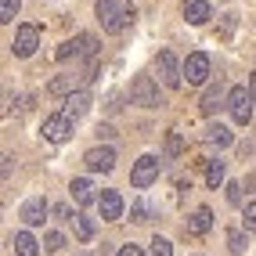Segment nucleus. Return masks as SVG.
<instances>
[{
    "label": "nucleus",
    "instance_id": "obj_1",
    "mask_svg": "<svg viewBox=\"0 0 256 256\" xmlns=\"http://www.w3.org/2000/svg\"><path fill=\"white\" fill-rule=\"evenodd\" d=\"M98 22L105 32H123L134 22V4L130 0H98Z\"/></svg>",
    "mask_w": 256,
    "mask_h": 256
},
{
    "label": "nucleus",
    "instance_id": "obj_2",
    "mask_svg": "<svg viewBox=\"0 0 256 256\" xmlns=\"http://www.w3.org/2000/svg\"><path fill=\"white\" fill-rule=\"evenodd\" d=\"M156 72H159V80L166 83L170 90H177L180 83H184V65L177 62L174 50H159V58H156Z\"/></svg>",
    "mask_w": 256,
    "mask_h": 256
},
{
    "label": "nucleus",
    "instance_id": "obj_3",
    "mask_svg": "<svg viewBox=\"0 0 256 256\" xmlns=\"http://www.w3.org/2000/svg\"><path fill=\"white\" fill-rule=\"evenodd\" d=\"M94 58L98 54V36L94 32H83V36H76V40H65L58 50H54V58L58 62H65V58Z\"/></svg>",
    "mask_w": 256,
    "mask_h": 256
},
{
    "label": "nucleus",
    "instance_id": "obj_4",
    "mask_svg": "<svg viewBox=\"0 0 256 256\" xmlns=\"http://www.w3.org/2000/svg\"><path fill=\"white\" fill-rule=\"evenodd\" d=\"M228 108H231V119H234V123L246 126L249 119H252V90L231 87V90H228Z\"/></svg>",
    "mask_w": 256,
    "mask_h": 256
},
{
    "label": "nucleus",
    "instance_id": "obj_5",
    "mask_svg": "<svg viewBox=\"0 0 256 256\" xmlns=\"http://www.w3.org/2000/svg\"><path fill=\"white\" fill-rule=\"evenodd\" d=\"M130 101L134 105H144V108H159L162 98H159V87L152 83V76H138L130 87Z\"/></svg>",
    "mask_w": 256,
    "mask_h": 256
},
{
    "label": "nucleus",
    "instance_id": "obj_6",
    "mask_svg": "<svg viewBox=\"0 0 256 256\" xmlns=\"http://www.w3.org/2000/svg\"><path fill=\"white\" fill-rule=\"evenodd\" d=\"M40 134H44V138L50 141V144H62V141H69L72 138V119L69 116H47L44 119V126H40Z\"/></svg>",
    "mask_w": 256,
    "mask_h": 256
},
{
    "label": "nucleus",
    "instance_id": "obj_7",
    "mask_svg": "<svg viewBox=\"0 0 256 256\" xmlns=\"http://www.w3.org/2000/svg\"><path fill=\"white\" fill-rule=\"evenodd\" d=\"M184 80H188V87L206 83V80H210V54H202V50L188 54V62H184Z\"/></svg>",
    "mask_w": 256,
    "mask_h": 256
},
{
    "label": "nucleus",
    "instance_id": "obj_8",
    "mask_svg": "<svg viewBox=\"0 0 256 256\" xmlns=\"http://www.w3.org/2000/svg\"><path fill=\"white\" fill-rule=\"evenodd\" d=\"M36 47H40V26H18V32H14V44H11L14 58H29Z\"/></svg>",
    "mask_w": 256,
    "mask_h": 256
},
{
    "label": "nucleus",
    "instance_id": "obj_9",
    "mask_svg": "<svg viewBox=\"0 0 256 256\" xmlns=\"http://www.w3.org/2000/svg\"><path fill=\"white\" fill-rule=\"evenodd\" d=\"M156 177H159V159L156 156H141L134 162V170H130V184L134 188H148Z\"/></svg>",
    "mask_w": 256,
    "mask_h": 256
},
{
    "label": "nucleus",
    "instance_id": "obj_10",
    "mask_svg": "<svg viewBox=\"0 0 256 256\" xmlns=\"http://www.w3.org/2000/svg\"><path fill=\"white\" fill-rule=\"evenodd\" d=\"M47 213H50L47 198H44V195H32V198H26V202H22V213H18V216L26 220L29 228H40L44 220H47Z\"/></svg>",
    "mask_w": 256,
    "mask_h": 256
},
{
    "label": "nucleus",
    "instance_id": "obj_11",
    "mask_svg": "<svg viewBox=\"0 0 256 256\" xmlns=\"http://www.w3.org/2000/svg\"><path fill=\"white\" fill-rule=\"evenodd\" d=\"M83 162H87V170H94V174H112L116 152L112 148H90L87 156H83Z\"/></svg>",
    "mask_w": 256,
    "mask_h": 256
},
{
    "label": "nucleus",
    "instance_id": "obj_12",
    "mask_svg": "<svg viewBox=\"0 0 256 256\" xmlns=\"http://www.w3.org/2000/svg\"><path fill=\"white\" fill-rule=\"evenodd\" d=\"M87 112H90V90H83V87H80V90H72L69 98H65V108H62V116H69L72 123H76L80 116H87Z\"/></svg>",
    "mask_w": 256,
    "mask_h": 256
},
{
    "label": "nucleus",
    "instance_id": "obj_13",
    "mask_svg": "<svg viewBox=\"0 0 256 256\" xmlns=\"http://www.w3.org/2000/svg\"><path fill=\"white\" fill-rule=\"evenodd\" d=\"M98 210H101V220H119L123 216V195L119 192H101L98 195Z\"/></svg>",
    "mask_w": 256,
    "mask_h": 256
},
{
    "label": "nucleus",
    "instance_id": "obj_14",
    "mask_svg": "<svg viewBox=\"0 0 256 256\" xmlns=\"http://www.w3.org/2000/svg\"><path fill=\"white\" fill-rule=\"evenodd\" d=\"M220 105H224V83L216 80L213 87H210L206 94H202V105H198V108H202V116H213Z\"/></svg>",
    "mask_w": 256,
    "mask_h": 256
},
{
    "label": "nucleus",
    "instance_id": "obj_15",
    "mask_svg": "<svg viewBox=\"0 0 256 256\" xmlns=\"http://www.w3.org/2000/svg\"><path fill=\"white\" fill-rule=\"evenodd\" d=\"M210 4H206V0H188V4H184V18L188 22H192V26H202V22H210Z\"/></svg>",
    "mask_w": 256,
    "mask_h": 256
},
{
    "label": "nucleus",
    "instance_id": "obj_16",
    "mask_svg": "<svg viewBox=\"0 0 256 256\" xmlns=\"http://www.w3.org/2000/svg\"><path fill=\"white\" fill-rule=\"evenodd\" d=\"M210 228H213V213L206 206H198L192 216H188V231H192V234H206Z\"/></svg>",
    "mask_w": 256,
    "mask_h": 256
},
{
    "label": "nucleus",
    "instance_id": "obj_17",
    "mask_svg": "<svg viewBox=\"0 0 256 256\" xmlns=\"http://www.w3.org/2000/svg\"><path fill=\"white\" fill-rule=\"evenodd\" d=\"M69 192H72V198L80 202V206H90V202H94V184H90L87 177H76V180L69 184Z\"/></svg>",
    "mask_w": 256,
    "mask_h": 256
},
{
    "label": "nucleus",
    "instance_id": "obj_18",
    "mask_svg": "<svg viewBox=\"0 0 256 256\" xmlns=\"http://www.w3.org/2000/svg\"><path fill=\"white\" fill-rule=\"evenodd\" d=\"M202 138H206V144H216V148H224V144L234 141V138H231V130H228V126H220V123L206 126V134H202Z\"/></svg>",
    "mask_w": 256,
    "mask_h": 256
},
{
    "label": "nucleus",
    "instance_id": "obj_19",
    "mask_svg": "<svg viewBox=\"0 0 256 256\" xmlns=\"http://www.w3.org/2000/svg\"><path fill=\"white\" fill-rule=\"evenodd\" d=\"M72 231H76L80 242H90V238H94V220H90L87 213H76V216H72Z\"/></svg>",
    "mask_w": 256,
    "mask_h": 256
},
{
    "label": "nucleus",
    "instance_id": "obj_20",
    "mask_svg": "<svg viewBox=\"0 0 256 256\" xmlns=\"http://www.w3.org/2000/svg\"><path fill=\"white\" fill-rule=\"evenodd\" d=\"M14 252H18V256H36L40 246H36V238H32L29 231H18V234H14Z\"/></svg>",
    "mask_w": 256,
    "mask_h": 256
},
{
    "label": "nucleus",
    "instance_id": "obj_21",
    "mask_svg": "<svg viewBox=\"0 0 256 256\" xmlns=\"http://www.w3.org/2000/svg\"><path fill=\"white\" fill-rule=\"evenodd\" d=\"M206 184L210 188H216V184H224V162H206Z\"/></svg>",
    "mask_w": 256,
    "mask_h": 256
},
{
    "label": "nucleus",
    "instance_id": "obj_22",
    "mask_svg": "<svg viewBox=\"0 0 256 256\" xmlns=\"http://www.w3.org/2000/svg\"><path fill=\"white\" fill-rule=\"evenodd\" d=\"M44 249H47V252H62V249H65V234H62V231H47V234H44Z\"/></svg>",
    "mask_w": 256,
    "mask_h": 256
},
{
    "label": "nucleus",
    "instance_id": "obj_23",
    "mask_svg": "<svg viewBox=\"0 0 256 256\" xmlns=\"http://www.w3.org/2000/svg\"><path fill=\"white\" fill-rule=\"evenodd\" d=\"M72 90H80V87H72V76H58V80H50V94H65V98H69Z\"/></svg>",
    "mask_w": 256,
    "mask_h": 256
},
{
    "label": "nucleus",
    "instance_id": "obj_24",
    "mask_svg": "<svg viewBox=\"0 0 256 256\" xmlns=\"http://www.w3.org/2000/svg\"><path fill=\"white\" fill-rule=\"evenodd\" d=\"M228 249L238 256V252H246V238H242V228H231L228 231Z\"/></svg>",
    "mask_w": 256,
    "mask_h": 256
},
{
    "label": "nucleus",
    "instance_id": "obj_25",
    "mask_svg": "<svg viewBox=\"0 0 256 256\" xmlns=\"http://www.w3.org/2000/svg\"><path fill=\"white\" fill-rule=\"evenodd\" d=\"M14 14H18V0H0V22H14Z\"/></svg>",
    "mask_w": 256,
    "mask_h": 256
},
{
    "label": "nucleus",
    "instance_id": "obj_26",
    "mask_svg": "<svg viewBox=\"0 0 256 256\" xmlns=\"http://www.w3.org/2000/svg\"><path fill=\"white\" fill-rule=\"evenodd\" d=\"M130 220H134V224H148V206H144L141 198L130 206Z\"/></svg>",
    "mask_w": 256,
    "mask_h": 256
},
{
    "label": "nucleus",
    "instance_id": "obj_27",
    "mask_svg": "<svg viewBox=\"0 0 256 256\" xmlns=\"http://www.w3.org/2000/svg\"><path fill=\"white\" fill-rule=\"evenodd\" d=\"M152 256H174V246H170L166 238L156 234V238H152Z\"/></svg>",
    "mask_w": 256,
    "mask_h": 256
},
{
    "label": "nucleus",
    "instance_id": "obj_28",
    "mask_svg": "<svg viewBox=\"0 0 256 256\" xmlns=\"http://www.w3.org/2000/svg\"><path fill=\"white\" fill-rule=\"evenodd\" d=\"M242 220H246V231H252V234H256V202H246Z\"/></svg>",
    "mask_w": 256,
    "mask_h": 256
},
{
    "label": "nucleus",
    "instance_id": "obj_29",
    "mask_svg": "<svg viewBox=\"0 0 256 256\" xmlns=\"http://www.w3.org/2000/svg\"><path fill=\"white\" fill-rule=\"evenodd\" d=\"M228 202L231 206H242V184H228Z\"/></svg>",
    "mask_w": 256,
    "mask_h": 256
},
{
    "label": "nucleus",
    "instance_id": "obj_30",
    "mask_svg": "<svg viewBox=\"0 0 256 256\" xmlns=\"http://www.w3.org/2000/svg\"><path fill=\"white\" fill-rule=\"evenodd\" d=\"M166 152H170V156H180V138H177V134L166 138Z\"/></svg>",
    "mask_w": 256,
    "mask_h": 256
},
{
    "label": "nucleus",
    "instance_id": "obj_31",
    "mask_svg": "<svg viewBox=\"0 0 256 256\" xmlns=\"http://www.w3.org/2000/svg\"><path fill=\"white\" fill-rule=\"evenodd\" d=\"M119 256H144V249L130 242V246H123V249H119Z\"/></svg>",
    "mask_w": 256,
    "mask_h": 256
},
{
    "label": "nucleus",
    "instance_id": "obj_32",
    "mask_svg": "<svg viewBox=\"0 0 256 256\" xmlns=\"http://www.w3.org/2000/svg\"><path fill=\"white\" fill-rule=\"evenodd\" d=\"M11 170H14V156H4V166H0V174H4V180L11 177Z\"/></svg>",
    "mask_w": 256,
    "mask_h": 256
},
{
    "label": "nucleus",
    "instance_id": "obj_33",
    "mask_svg": "<svg viewBox=\"0 0 256 256\" xmlns=\"http://www.w3.org/2000/svg\"><path fill=\"white\" fill-rule=\"evenodd\" d=\"M98 138H105V141H112V138H116V130H112V126H98Z\"/></svg>",
    "mask_w": 256,
    "mask_h": 256
},
{
    "label": "nucleus",
    "instance_id": "obj_34",
    "mask_svg": "<svg viewBox=\"0 0 256 256\" xmlns=\"http://www.w3.org/2000/svg\"><path fill=\"white\" fill-rule=\"evenodd\" d=\"M252 98H256V72H252Z\"/></svg>",
    "mask_w": 256,
    "mask_h": 256
},
{
    "label": "nucleus",
    "instance_id": "obj_35",
    "mask_svg": "<svg viewBox=\"0 0 256 256\" xmlns=\"http://www.w3.org/2000/svg\"><path fill=\"white\" fill-rule=\"evenodd\" d=\"M83 256H87V252H83Z\"/></svg>",
    "mask_w": 256,
    "mask_h": 256
}]
</instances>
